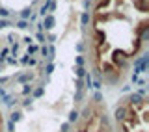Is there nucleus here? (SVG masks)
<instances>
[{
	"mask_svg": "<svg viewBox=\"0 0 149 132\" xmlns=\"http://www.w3.org/2000/svg\"><path fill=\"white\" fill-rule=\"evenodd\" d=\"M147 62H149V56H142V58H136L134 60V74H140L147 69Z\"/></svg>",
	"mask_w": 149,
	"mask_h": 132,
	"instance_id": "1",
	"label": "nucleus"
},
{
	"mask_svg": "<svg viewBox=\"0 0 149 132\" xmlns=\"http://www.w3.org/2000/svg\"><path fill=\"white\" fill-rule=\"evenodd\" d=\"M127 117H129V110H127V106H125V104L116 106V110H114V119H116V121L123 123V121L127 119Z\"/></svg>",
	"mask_w": 149,
	"mask_h": 132,
	"instance_id": "2",
	"label": "nucleus"
},
{
	"mask_svg": "<svg viewBox=\"0 0 149 132\" xmlns=\"http://www.w3.org/2000/svg\"><path fill=\"white\" fill-rule=\"evenodd\" d=\"M56 24V19L52 15H45L43 17V22H41V26H43V30H52Z\"/></svg>",
	"mask_w": 149,
	"mask_h": 132,
	"instance_id": "3",
	"label": "nucleus"
},
{
	"mask_svg": "<svg viewBox=\"0 0 149 132\" xmlns=\"http://www.w3.org/2000/svg\"><path fill=\"white\" fill-rule=\"evenodd\" d=\"M127 102H129V104H134V106L143 104V97L140 95V93H130V95L127 97Z\"/></svg>",
	"mask_w": 149,
	"mask_h": 132,
	"instance_id": "4",
	"label": "nucleus"
},
{
	"mask_svg": "<svg viewBox=\"0 0 149 132\" xmlns=\"http://www.w3.org/2000/svg\"><path fill=\"white\" fill-rule=\"evenodd\" d=\"M114 62L118 63L121 69H123L125 65H127V54H125V52H116L114 54Z\"/></svg>",
	"mask_w": 149,
	"mask_h": 132,
	"instance_id": "5",
	"label": "nucleus"
},
{
	"mask_svg": "<svg viewBox=\"0 0 149 132\" xmlns=\"http://www.w3.org/2000/svg\"><path fill=\"white\" fill-rule=\"evenodd\" d=\"M32 78H34V74H32V73H24V74H19V76H17V82L19 84H28Z\"/></svg>",
	"mask_w": 149,
	"mask_h": 132,
	"instance_id": "6",
	"label": "nucleus"
},
{
	"mask_svg": "<svg viewBox=\"0 0 149 132\" xmlns=\"http://www.w3.org/2000/svg\"><path fill=\"white\" fill-rule=\"evenodd\" d=\"M90 21H91L90 11H82V15H80V24H82V28H86L88 24H90Z\"/></svg>",
	"mask_w": 149,
	"mask_h": 132,
	"instance_id": "7",
	"label": "nucleus"
},
{
	"mask_svg": "<svg viewBox=\"0 0 149 132\" xmlns=\"http://www.w3.org/2000/svg\"><path fill=\"white\" fill-rule=\"evenodd\" d=\"M134 6H136L140 11H143L146 13L147 9H149V4H147V0H134Z\"/></svg>",
	"mask_w": 149,
	"mask_h": 132,
	"instance_id": "8",
	"label": "nucleus"
},
{
	"mask_svg": "<svg viewBox=\"0 0 149 132\" xmlns=\"http://www.w3.org/2000/svg\"><path fill=\"white\" fill-rule=\"evenodd\" d=\"M78 119H80V115H78L77 110H71V112H69V121H67L69 125H71V123H77Z\"/></svg>",
	"mask_w": 149,
	"mask_h": 132,
	"instance_id": "9",
	"label": "nucleus"
},
{
	"mask_svg": "<svg viewBox=\"0 0 149 132\" xmlns=\"http://www.w3.org/2000/svg\"><path fill=\"white\" fill-rule=\"evenodd\" d=\"M45 93V88L41 86V88H36V89H32V99H39L41 95Z\"/></svg>",
	"mask_w": 149,
	"mask_h": 132,
	"instance_id": "10",
	"label": "nucleus"
},
{
	"mask_svg": "<svg viewBox=\"0 0 149 132\" xmlns=\"http://www.w3.org/2000/svg\"><path fill=\"white\" fill-rule=\"evenodd\" d=\"M30 15H32V8H24L21 11V21H28L30 19Z\"/></svg>",
	"mask_w": 149,
	"mask_h": 132,
	"instance_id": "11",
	"label": "nucleus"
},
{
	"mask_svg": "<svg viewBox=\"0 0 149 132\" xmlns=\"http://www.w3.org/2000/svg\"><path fill=\"white\" fill-rule=\"evenodd\" d=\"M74 73H77V76H78V80H82L84 76L88 74V71L84 69V67H74Z\"/></svg>",
	"mask_w": 149,
	"mask_h": 132,
	"instance_id": "12",
	"label": "nucleus"
},
{
	"mask_svg": "<svg viewBox=\"0 0 149 132\" xmlns=\"http://www.w3.org/2000/svg\"><path fill=\"white\" fill-rule=\"evenodd\" d=\"M90 114H91V110H90V106H86V108H84V110H82V112H78V115H82V119H86V121H88V119H90V117H91Z\"/></svg>",
	"mask_w": 149,
	"mask_h": 132,
	"instance_id": "13",
	"label": "nucleus"
},
{
	"mask_svg": "<svg viewBox=\"0 0 149 132\" xmlns=\"http://www.w3.org/2000/svg\"><path fill=\"white\" fill-rule=\"evenodd\" d=\"M21 119H22V114H21V112H11V119H9L11 123H19Z\"/></svg>",
	"mask_w": 149,
	"mask_h": 132,
	"instance_id": "14",
	"label": "nucleus"
},
{
	"mask_svg": "<svg viewBox=\"0 0 149 132\" xmlns=\"http://www.w3.org/2000/svg\"><path fill=\"white\" fill-rule=\"evenodd\" d=\"M15 26L19 28V30H26V28H28V21H17Z\"/></svg>",
	"mask_w": 149,
	"mask_h": 132,
	"instance_id": "15",
	"label": "nucleus"
},
{
	"mask_svg": "<svg viewBox=\"0 0 149 132\" xmlns=\"http://www.w3.org/2000/svg\"><path fill=\"white\" fill-rule=\"evenodd\" d=\"M32 89H34V88H32L30 84H24V88H22V95H32Z\"/></svg>",
	"mask_w": 149,
	"mask_h": 132,
	"instance_id": "16",
	"label": "nucleus"
},
{
	"mask_svg": "<svg viewBox=\"0 0 149 132\" xmlns=\"http://www.w3.org/2000/svg\"><path fill=\"white\" fill-rule=\"evenodd\" d=\"M140 47H142V41H140L138 37H136V43H132V52H134V54H136L138 50H140Z\"/></svg>",
	"mask_w": 149,
	"mask_h": 132,
	"instance_id": "17",
	"label": "nucleus"
},
{
	"mask_svg": "<svg viewBox=\"0 0 149 132\" xmlns=\"http://www.w3.org/2000/svg\"><path fill=\"white\" fill-rule=\"evenodd\" d=\"M37 50H39V47H37V45H32V47H28V54H26V56H30V54H36Z\"/></svg>",
	"mask_w": 149,
	"mask_h": 132,
	"instance_id": "18",
	"label": "nucleus"
},
{
	"mask_svg": "<svg viewBox=\"0 0 149 132\" xmlns=\"http://www.w3.org/2000/svg\"><path fill=\"white\" fill-rule=\"evenodd\" d=\"M52 71H54V63H47L45 65V73L47 74H52Z\"/></svg>",
	"mask_w": 149,
	"mask_h": 132,
	"instance_id": "19",
	"label": "nucleus"
},
{
	"mask_svg": "<svg viewBox=\"0 0 149 132\" xmlns=\"http://www.w3.org/2000/svg\"><path fill=\"white\" fill-rule=\"evenodd\" d=\"M74 89H77V91H82V89H84V82H82V80H77V82H74Z\"/></svg>",
	"mask_w": 149,
	"mask_h": 132,
	"instance_id": "20",
	"label": "nucleus"
},
{
	"mask_svg": "<svg viewBox=\"0 0 149 132\" xmlns=\"http://www.w3.org/2000/svg\"><path fill=\"white\" fill-rule=\"evenodd\" d=\"M82 99H84V91H77V93H74V102H80Z\"/></svg>",
	"mask_w": 149,
	"mask_h": 132,
	"instance_id": "21",
	"label": "nucleus"
},
{
	"mask_svg": "<svg viewBox=\"0 0 149 132\" xmlns=\"http://www.w3.org/2000/svg\"><path fill=\"white\" fill-rule=\"evenodd\" d=\"M36 39L39 41V43H45V41H47V39H45V34H43V32H41V34L37 32V34H36Z\"/></svg>",
	"mask_w": 149,
	"mask_h": 132,
	"instance_id": "22",
	"label": "nucleus"
},
{
	"mask_svg": "<svg viewBox=\"0 0 149 132\" xmlns=\"http://www.w3.org/2000/svg\"><path fill=\"white\" fill-rule=\"evenodd\" d=\"M8 15H9V9L0 8V17H2V19H8Z\"/></svg>",
	"mask_w": 149,
	"mask_h": 132,
	"instance_id": "23",
	"label": "nucleus"
},
{
	"mask_svg": "<svg viewBox=\"0 0 149 132\" xmlns=\"http://www.w3.org/2000/svg\"><path fill=\"white\" fill-rule=\"evenodd\" d=\"M74 63H77V67H84V58H82V56H77Z\"/></svg>",
	"mask_w": 149,
	"mask_h": 132,
	"instance_id": "24",
	"label": "nucleus"
},
{
	"mask_svg": "<svg viewBox=\"0 0 149 132\" xmlns=\"http://www.w3.org/2000/svg\"><path fill=\"white\" fill-rule=\"evenodd\" d=\"M84 80H86V86H88V88H91V84H93V80H91V74H90V73H88V74H86V76H84Z\"/></svg>",
	"mask_w": 149,
	"mask_h": 132,
	"instance_id": "25",
	"label": "nucleus"
},
{
	"mask_svg": "<svg viewBox=\"0 0 149 132\" xmlns=\"http://www.w3.org/2000/svg\"><path fill=\"white\" fill-rule=\"evenodd\" d=\"M93 101H95V102H101V101H102V95H101L99 91H95V93H93Z\"/></svg>",
	"mask_w": 149,
	"mask_h": 132,
	"instance_id": "26",
	"label": "nucleus"
},
{
	"mask_svg": "<svg viewBox=\"0 0 149 132\" xmlns=\"http://www.w3.org/2000/svg\"><path fill=\"white\" fill-rule=\"evenodd\" d=\"M32 101H34L32 97H26L24 101H22V106H26V108H28V106H32Z\"/></svg>",
	"mask_w": 149,
	"mask_h": 132,
	"instance_id": "27",
	"label": "nucleus"
},
{
	"mask_svg": "<svg viewBox=\"0 0 149 132\" xmlns=\"http://www.w3.org/2000/svg\"><path fill=\"white\" fill-rule=\"evenodd\" d=\"M69 129H71V125H69V123H63L62 126H60V132H69Z\"/></svg>",
	"mask_w": 149,
	"mask_h": 132,
	"instance_id": "28",
	"label": "nucleus"
},
{
	"mask_svg": "<svg viewBox=\"0 0 149 132\" xmlns=\"http://www.w3.org/2000/svg\"><path fill=\"white\" fill-rule=\"evenodd\" d=\"M6 26H9V21H8V19H0V30L6 28Z\"/></svg>",
	"mask_w": 149,
	"mask_h": 132,
	"instance_id": "29",
	"label": "nucleus"
},
{
	"mask_svg": "<svg viewBox=\"0 0 149 132\" xmlns=\"http://www.w3.org/2000/svg\"><path fill=\"white\" fill-rule=\"evenodd\" d=\"M91 88H95V89H101V88H102V82H101V80H95V82L91 84Z\"/></svg>",
	"mask_w": 149,
	"mask_h": 132,
	"instance_id": "30",
	"label": "nucleus"
},
{
	"mask_svg": "<svg viewBox=\"0 0 149 132\" xmlns=\"http://www.w3.org/2000/svg\"><path fill=\"white\" fill-rule=\"evenodd\" d=\"M41 54L49 58V47H47V45H43V47H41Z\"/></svg>",
	"mask_w": 149,
	"mask_h": 132,
	"instance_id": "31",
	"label": "nucleus"
},
{
	"mask_svg": "<svg viewBox=\"0 0 149 132\" xmlns=\"http://www.w3.org/2000/svg\"><path fill=\"white\" fill-rule=\"evenodd\" d=\"M8 130H9V132H15V123L8 121Z\"/></svg>",
	"mask_w": 149,
	"mask_h": 132,
	"instance_id": "32",
	"label": "nucleus"
},
{
	"mask_svg": "<svg viewBox=\"0 0 149 132\" xmlns=\"http://www.w3.org/2000/svg\"><path fill=\"white\" fill-rule=\"evenodd\" d=\"M82 6H84V9H88L91 6V0H82Z\"/></svg>",
	"mask_w": 149,
	"mask_h": 132,
	"instance_id": "33",
	"label": "nucleus"
},
{
	"mask_svg": "<svg viewBox=\"0 0 149 132\" xmlns=\"http://www.w3.org/2000/svg\"><path fill=\"white\" fill-rule=\"evenodd\" d=\"M108 2H110V0H101V2H99V6H97V9H101L102 6H108Z\"/></svg>",
	"mask_w": 149,
	"mask_h": 132,
	"instance_id": "34",
	"label": "nucleus"
},
{
	"mask_svg": "<svg viewBox=\"0 0 149 132\" xmlns=\"http://www.w3.org/2000/svg\"><path fill=\"white\" fill-rule=\"evenodd\" d=\"M45 39H49V41H50V43H54V39H56V35H54V34H50L49 37H45Z\"/></svg>",
	"mask_w": 149,
	"mask_h": 132,
	"instance_id": "35",
	"label": "nucleus"
},
{
	"mask_svg": "<svg viewBox=\"0 0 149 132\" xmlns=\"http://www.w3.org/2000/svg\"><path fill=\"white\" fill-rule=\"evenodd\" d=\"M37 63V60H34V58H28V65H36Z\"/></svg>",
	"mask_w": 149,
	"mask_h": 132,
	"instance_id": "36",
	"label": "nucleus"
},
{
	"mask_svg": "<svg viewBox=\"0 0 149 132\" xmlns=\"http://www.w3.org/2000/svg\"><path fill=\"white\" fill-rule=\"evenodd\" d=\"M77 50H78V52H82V50H84V45L78 43V45H77Z\"/></svg>",
	"mask_w": 149,
	"mask_h": 132,
	"instance_id": "37",
	"label": "nucleus"
},
{
	"mask_svg": "<svg viewBox=\"0 0 149 132\" xmlns=\"http://www.w3.org/2000/svg\"><path fill=\"white\" fill-rule=\"evenodd\" d=\"M121 91H123V93H129V91H130V86H123V89H121Z\"/></svg>",
	"mask_w": 149,
	"mask_h": 132,
	"instance_id": "38",
	"label": "nucleus"
},
{
	"mask_svg": "<svg viewBox=\"0 0 149 132\" xmlns=\"http://www.w3.org/2000/svg\"><path fill=\"white\" fill-rule=\"evenodd\" d=\"M21 63H28V56H22V58H21Z\"/></svg>",
	"mask_w": 149,
	"mask_h": 132,
	"instance_id": "39",
	"label": "nucleus"
},
{
	"mask_svg": "<svg viewBox=\"0 0 149 132\" xmlns=\"http://www.w3.org/2000/svg\"><path fill=\"white\" fill-rule=\"evenodd\" d=\"M99 132H108V130H99Z\"/></svg>",
	"mask_w": 149,
	"mask_h": 132,
	"instance_id": "40",
	"label": "nucleus"
},
{
	"mask_svg": "<svg viewBox=\"0 0 149 132\" xmlns=\"http://www.w3.org/2000/svg\"><path fill=\"white\" fill-rule=\"evenodd\" d=\"M0 117H2V114H0Z\"/></svg>",
	"mask_w": 149,
	"mask_h": 132,
	"instance_id": "41",
	"label": "nucleus"
}]
</instances>
